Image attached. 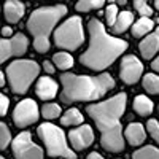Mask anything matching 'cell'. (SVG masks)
Segmentation results:
<instances>
[{
    "label": "cell",
    "mask_w": 159,
    "mask_h": 159,
    "mask_svg": "<svg viewBox=\"0 0 159 159\" xmlns=\"http://www.w3.org/2000/svg\"><path fill=\"white\" fill-rule=\"evenodd\" d=\"M126 94L119 92L115 97L86 107L88 115L94 119L100 132V145L108 153H121L124 150V137L121 116L126 110Z\"/></svg>",
    "instance_id": "6da1fadb"
},
{
    "label": "cell",
    "mask_w": 159,
    "mask_h": 159,
    "mask_svg": "<svg viewBox=\"0 0 159 159\" xmlns=\"http://www.w3.org/2000/svg\"><path fill=\"white\" fill-rule=\"evenodd\" d=\"M89 48L81 54L80 62L91 70H105L127 49V42L107 34L99 19L89 21Z\"/></svg>",
    "instance_id": "7a4b0ae2"
},
{
    "label": "cell",
    "mask_w": 159,
    "mask_h": 159,
    "mask_svg": "<svg viewBox=\"0 0 159 159\" xmlns=\"http://www.w3.org/2000/svg\"><path fill=\"white\" fill-rule=\"evenodd\" d=\"M61 83H62L61 97L64 103L96 100L115 88V80L108 73H102L97 76L62 73Z\"/></svg>",
    "instance_id": "3957f363"
},
{
    "label": "cell",
    "mask_w": 159,
    "mask_h": 159,
    "mask_svg": "<svg viewBox=\"0 0 159 159\" xmlns=\"http://www.w3.org/2000/svg\"><path fill=\"white\" fill-rule=\"evenodd\" d=\"M67 15L65 5L42 7L32 11L27 21V30L34 38V48L40 54H45L49 49V35L54 30L56 24Z\"/></svg>",
    "instance_id": "277c9868"
},
{
    "label": "cell",
    "mask_w": 159,
    "mask_h": 159,
    "mask_svg": "<svg viewBox=\"0 0 159 159\" xmlns=\"http://www.w3.org/2000/svg\"><path fill=\"white\" fill-rule=\"evenodd\" d=\"M40 73V65L30 59L13 61L7 67V78L15 94H25Z\"/></svg>",
    "instance_id": "5b68a950"
},
{
    "label": "cell",
    "mask_w": 159,
    "mask_h": 159,
    "mask_svg": "<svg viewBox=\"0 0 159 159\" xmlns=\"http://www.w3.org/2000/svg\"><path fill=\"white\" fill-rule=\"evenodd\" d=\"M38 135L42 137L46 151L51 157H64V159H76V153L69 147L64 130L54 124H40Z\"/></svg>",
    "instance_id": "8992f818"
},
{
    "label": "cell",
    "mask_w": 159,
    "mask_h": 159,
    "mask_svg": "<svg viewBox=\"0 0 159 159\" xmlns=\"http://www.w3.org/2000/svg\"><path fill=\"white\" fill-rule=\"evenodd\" d=\"M84 42V30L81 18L72 16L64 21L54 32V43L57 48H64L69 51H75Z\"/></svg>",
    "instance_id": "52a82bcc"
},
{
    "label": "cell",
    "mask_w": 159,
    "mask_h": 159,
    "mask_svg": "<svg viewBox=\"0 0 159 159\" xmlns=\"http://www.w3.org/2000/svg\"><path fill=\"white\" fill-rule=\"evenodd\" d=\"M11 150L16 159H43V151L32 140L30 132H21L11 143Z\"/></svg>",
    "instance_id": "ba28073f"
},
{
    "label": "cell",
    "mask_w": 159,
    "mask_h": 159,
    "mask_svg": "<svg viewBox=\"0 0 159 159\" xmlns=\"http://www.w3.org/2000/svg\"><path fill=\"white\" fill-rule=\"evenodd\" d=\"M29 48V38L24 34H15L11 38L0 40V64L10 57L22 56Z\"/></svg>",
    "instance_id": "9c48e42d"
},
{
    "label": "cell",
    "mask_w": 159,
    "mask_h": 159,
    "mask_svg": "<svg viewBox=\"0 0 159 159\" xmlns=\"http://www.w3.org/2000/svg\"><path fill=\"white\" fill-rule=\"evenodd\" d=\"M13 121L18 127H27L38 121V105L32 99L21 100L13 113Z\"/></svg>",
    "instance_id": "30bf717a"
},
{
    "label": "cell",
    "mask_w": 159,
    "mask_h": 159,
    "mask_svg": "<svg viewBox=\"0 0 159 159\" xmlns=\"http://www.w3.org/2000/svg\"><path fill=\"white\" fill-rule=\"evenodd\" d=\"M143 73V64L140 62V59L134 54L124 56L121 61V80L126 84H134L137 83L140 76Z\"/></svg>",
    "instance_id": "8fae6325"
},
{
    "label": "cell",
    "mask_w": 159,
    "mask_h": 159,
    "mask_svg": "<svg viewBox=\"0 0 159 159\" xmlns=\"http://www.w3.org/2000/svg\"><path fill=\"white\" fill-rule=\"evenodd\" d=\"M69 140L73 150H84L94 143V130L91 126L83 124L69 132Z\"/></svg>",
    "instance_id": "7c38bea8"
},
{
    "label": "cell",
    "mask_w": 159,
    "mask_h": 159,
    "mask_svg": "<svg viewBox=\"0 0 159 159\" xmlns=\"http://www.w3.org/2000/svg\"><path fill=\"white\" fill-rule=\"evenodd\" d=\"M57 89H59V86H57V83L52 78L42 76V78H38L35 92H37V96L42 99V100H49V99H54L56 97Z\"/></svg>",
    "instance_id": "4fadbf2b"
},
{
    "label": "cell",
    "mask_w": 159,
    "mask_h": 159,
    "mask_svg": "<svg viewBox=\"0 0 159 159\" xmlns=\"http://www.w3.org/2000/svg\"><path fill=\"white\" fill-rule=\"evenodd\" d=\"M3 13L8 22H19L25 13V7L18 0H8L3 5Z\"/></svg>",
    "instance_id": "5bb4252c"
},
{
    "label": "cell",
    "mask_w": 159,
    "mask_h": 159,
    "mask_svg": "<svg viewBox=\"0 0 159 159\" xmlns=\"http://www.w3.org/2000/svg\"><path fill=\"white\" fill-rule=\"evenodd\" d=\"M142 56L145 59H153V56L157 52L159 49V35L156 34H151V35H147L142 42H140V46H139Z\"/></svg>",
    "instance_id": "9a60e30c"
},
{
    "label": "cell",
    "mask_w": 159,
    "mask_h": 159,
    "mask_svg": "<svg viewBox=\"0 0 159 159\" xmlns=\"http://www.w3.org/2000/svg\"><path fill=\"white\" fill-rule=\"evenodd\" d=\"M126 139L127 142L132 145V147H139L145 142L147 139V132H145V127L140 123H132L127 126L126 129Z\"/></svg>",
    "instance_id": "2e32d148"
},
{
    "label": "cell",
    "mask_w": 159,
    "mask_h": 159,
    "mask_svg": "<svg viewBox=\"0 0 159 159\" xmlns=\"http://www.w3.org/2000/svg\"><path fill=\"white\" fill-rule=\"evenodd\" d=\"M134 22V15H132L130 11H121V13H118V18L113 24V32L115 34H123L124 30H127L130 27V24Z\"/></svg>",
    "instance_id": "e0dca14e"
},
{
    "label": "cell",
    "mask_w": 159,
    "mask_h": 159,
    "mask_svg": "<svg viewBox=\"0 0 159 159\" xmlns=\"http://www.w3.org/2000/svg\"><path fill=\"white\" fill-rule=\"evenodd\" d=\"M134 110L140 116H148L153 111V102L147 96H137L134 99Z\"/></svg>",
    "instance_id": "ac0fdd59"
},
{
    "label": "cell",
    "mask_w": 159,
    "mask_h": 159,
    "mask_svg": "<svg viewBox=\"0 0 159 159\" xmlns=\"http://www.w3.org/2000/svg\"><path fill=\"white\" fill-rule=\"evenodd\" d=\"M153 19L150 18H140L137 22H134V25H132V35H134L135 38H140L143 35H147L151 29H153Z\"/></svg>",
    "instance_id": "d6986e66"
},
{
    "label": "cell",
    "mask_w": 159,
    "mask_h": 159,
    "mask_svg": "<svg viewBox=\"0 0 159 159\" xmlns=\"http://www.w3.org/2000/svg\"><path fill=\"white\" fill-rule=\"evenodd\" d=\"M83 115L78 108H69L61 118V124L64 126H75V124H83Z\"/></svg>",
    "instance_id": "ffe728a7"
},
{
    "label": "cell",
    "mask_w": 159,
    "mask_h": 159,
    "mask_svg": "<svg viewBox=\"0 0 159 159\" xmlns=\"http://www.w3.org/2000/svg\"><path fill=\"white\" fill-rule=\"evenodd\" d=\"M52 62L57 69L61 70H67V69H72L73 67V57L69 54V52H56L54 56H52Z\"/></svg>",
    "instance_id": "44dd1931"
},
{
    "label": "cell",
    "mask_w": 159,
    "mask_h": 159,
    "mask_svg": "<svg viewBox=\"0 0 159 159\" xmlns=\"http://www.w3.org/2000/svg\"><path fill=\"white\" fill-rule=\"evenodd\" d=\"M142 84H143V88H145V91H147V92L159 96V76L157 75H154V73L145 75Z\"/></svg>",
    "instance_id": "7402d4cb"
},
{
    "label": "cell",
    "mask_w": 159,
    "mask_h": 159,
    "mask_svg": "<svg viewBox=\"0 0 159 159\" xmlns=\"http://www.w3.org/2000/svg\"><path fill=\"white\" fill-rule=\"evenodd\" d=\"M132 159H159V150L153 145H147L132 154Z\"/></svg>",
    "instance_id": "603a6c76"
},
{
    "label": "cell",
    "mask_w": 159,
    "mask_h": 159,
    "mask_svg": "<svg viewBox=\"0 0 159 159\" xmlns=\"http://www.w3.org/2000/svg\"><path fill=\"white\" fill-rule=\"evenodd\" d=\"M103 5H105L103 0H81V2H76L75 8L81 13H86V11H91V10L102 8Z\"/></svg>",
    "instance_id": "cb8c5ba5"
},
{
    "label": "cell",
    "mask_w": 159,
    "mask_h": 159,
    "mask_svg": "<svg viewBox=\"0 0 159 159\" xmlns=\"http://www.w3.org/2000/svg\"><path fill=\"white\" fill-rule=\"evenodd\" d=\"M61 115V107L57 103H45L42 107V116L46 119H54Z\"/></svg>",
    "instance_id": "d4e9b609"
},
{
    "label": "cell",
    "mask_w": 159,
    "mask_h": 159,
    "mask_svg": "<svg viewBox=\"0 0 159 159\" xmlns=\"http://www.w3.org/2000/svg\"><path fill=\"white\" fill-rule=\"evenodd\" d=\"M11 140V134H10V129L7 127L5 123L0 121V150H5Z\"/></svg>",
    "instance_id": "484cf974"
},
{
    "label": "cell",
    "mask_w": 159,
    "mask_h": 159,
    "mask_svg": "<svg viewBox=\"0 0 159 159\" xmlns=\"http://www.w3.org/2000/svg\"><path fill=\"white\" fill-rule=\"evenodd\" d=\"M134 7H135V10L140 13L142 18H150V16L153 15V8H151L147 2H143V0H137V2H134Z\"/></svg>",
    "instance_id": "4316f807"
},
{
    "label": "cell",
    "mask_w": 159,
    "mask_h": 159,
    "mask_svg": "<svg viewBox=\"0 0 159 159\" xmlns=\"http://www.w3.org/2000/svg\"><path fill=\"white\" fill-rule=\"evenodd\" d=\"M105 18H107V24L110 25V27H113V24L118 18V7L115 3H110L107 7V10H105Z\"/></svg>",
    "instance_id": "83f0119b"
},
{
    "label": "cell",
    "mask_w": 159,
    "mask_h": 159,
    "mask_svg": "<svg viewBox=\"0 0 159 159\" xmlns=\"http://www.w3.org/2000/svg\"><path fill=\"white\" fill-rule=\"evenodd\" d=\"M147 130L153 137V140H156L159 143V123L156 121V119H150V121L147 123Z\"/></svg>",
    "instance_id": "f1b7e54d"
},
{
    "label": "cell",
    "mask_w": 159,
    "mask_h": 159,
    "mask_svg": "<svg viewBox=\"0 0 159 159\" xmlns=\"http://www.w3.org/2000/svg\"><path fill=\"white\" fill-rule=\"evenodd\" d=\"M8 107H10V99L0 92V116H5L8 113Z\"/></svg>",
    "instance_id": "f546056e"
},
{
    "label": "cell",
    "mask_w": 159,
    "mask_h": 159,
    "mask_svg": "<svg viewBox=\"0 0 159 159\" xmlns=\"http://www.w3.org/2000/svg\"><path fill=\"white\" fill-rule=\"evenodd\" d=\"M43 70H45V73H54V65L51 64V61H45L43 62Z\"/></svg>",
    "instance_id": "4dcf8cb0"
},
{
    "label": "cell",
    "mask_w": 159,
    "mask_h": 159,
    "mask_svg": "<svg viewBox=\"0 0 159 159\" xmlns=\"http://www.w3.org/2000/svg\"><path fill=\"white\" fill-rule=\"evenodd\" d=\"M2 35L8 38L10 35H13V29H11V27H8V25H5V27H2Z\"/></svg>",
    "instance_id": "1f68e13d"
},
{
    "label": "cell",
    "mask_w": 159,
    "mask_h": 159,
    "mask_svg": "<svg viewBox=\"0 0 159 159\" xmlns=\"http://www.w3.org/2000/svg\"><path fill=\"white\" fill-rule=\"evenodd\" d=\"M151 67H153V70L159 72V57H156V59L153 61V64H151Z\"/></svg>",
    "instance_id": "d6a6232c"
},
{
    "label": "cell",
    "mask_w": 159,
    "mask_h": 159,
    "mask_svg": "<svg viewBox=\"0 0 159 159\" xmlns=\"http://www.w3.org/2000/svg\"><path fill=\"white\" fill-rule=\"evenodd\" d=\"M86 159H105V157H102L99 153H91V154H89Z\"/></svg>",
    "instance_id": "836d02e7"
},
{
    "label": "cell",
    "mask_w": 159,
    "mask_h": 159,
    "mask_svg": "<svg viewBox=\"0 0 159 159\" xmlns=\"http://www.w3.org/2000/svg\"><path fill=\"white\" fill-rule=\"evenodd\" d=\"M2 86H5V75H3V72H0V88Z\"/></svg>",
    "instance_id": "e575fe53"
},
{
    "label": "cell",
    "mask_w": 159,
    "mask_h": 159,
    "mask_svg": "<svg viewBox=\"0 0 159 159\" xmlns=\"http://www.w3.org/2000/svg\"><path fill=\"white\" fill-rule=\"evenodd\" d=\"M154 7H156V10L159 11V0H156V2H154Z\"/></svg>",
    "instance_id": "d590c367"
},
{
    "label": "cell",
    "mask_w": 159,
    "mask_h": 159,
    "mask_svg": "<svg viewBox=\"0 0 159 159\" xmlns=\"http://www.w3.org/2000/svg\"><path fill=\"white\" fill-rule=\"evenodd\" d=\"M156 35H159V27H157V29H156Z\"/></svg>",
    "instance_id": "8d00e7d4"
},
{
    "label": "cell",
    "mask_w": 159,
    "mask_h": 159,
    "mask_svg": "<svg viewBox=\"0 0 159 159\" xmlns=\"http://www.w3.org/2000/svg\"><path fill=\"white\" fill-rule=\"evenodd\" d=\"M0 159H5V157H3V156H0Z\"/></svg>",
    "instance_id": "74e56055"
}]
</instances>
